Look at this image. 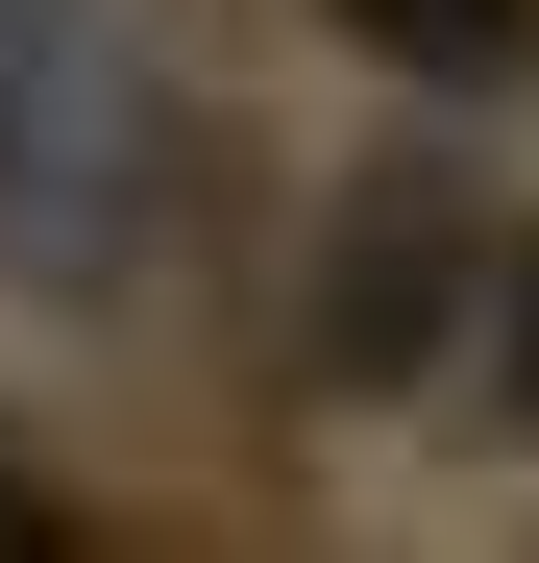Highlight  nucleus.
<instances>
[{
  "mask_svg": "<svg viewBox=\"0 0 539 563\" xmlns=\"http://www.w3.org/2000/svg\"><path fill=\"white\" fill-rule=\"evenodd\" d=\"M466 295H491V197L466 172H343V221H319V393H417L441 343H466Z\"/></svg>",
  "mask_w": 539,
  "mask_h": 563,
  "instance_id": "1",
  "label": "nucleus"
},
{
  "mask_svg": "<svg viewBox=\"0 0 539 563\" xmlns=\"http://www.w3.org/2000/svg\"><path fill=\"white\" fill-rule=\"evenodd\" d=\"M123 0H0V221H25L50 269L123 245Z\"/></svg>",
  "mask_w": 539,
  "mask_h": 563,
  "instance_id": "2",
  "label": "nucleus"
},
{
  "mask_svg": "<svg viewBox=\"0 0 539 563\" xmlns=\"http://www.w3.org/2000/svg\"><path fill=\"white\" fill-rule=\"evenodd\" d=\"M343 49H393L417 99H491V74H539V0H319Z\"/></svg>",
  "mask_w": 539,
  "mask_h": 563,
  "instance_id": "3",
  "label": "nucleus"
},
{
  "mask_svg": "<svg viewBox=\"0 0 539 563\" xmlns=\"http://www.w3.org/2000/svg\"><path fill=\"white\" fill-rule=\"evenodd\" d=\"M491 417H515V441H539V221H515V245H491Z\"/></svg>",
  "mask_w": 539,
  "mask_h": 563,
  "instance_id": "4",
  "label": "nucleus"
},
{
  "mask_svg": "<svg viewBox=\"0 0 539 563\" xmlns=\"http://www.w3.org/2000/svg\"><path fill=\"white\" fill-rule=\"evenodd\" d=\"M0 563H74V515H50V490H0Z\"/></svg>",
  "mask_w": 539,
  "mask_h": 563,
  "instance_id": "5",
  "label": "nucleus"
}]
</instances>
